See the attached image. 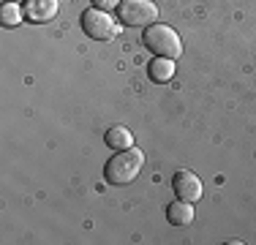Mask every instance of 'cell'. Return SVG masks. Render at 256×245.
I'll use <instances>...</instances> for the list:
<instances>
[{
  "instance_id": "11",
  "label": "cell",
  "mask_w": 256,
  "mask_h": 245,
  "mask_svg": "<svg viewBox=\"0 0 256 245\" xmlns=\"http://www.w3.org/2000/svg\"><path fill=\"white\" fill-rule=\"evenodd\" d=\"M123 0H93V8H101V11H112V8H120Z\"/></svg>"
},
{
  "instance_id": "9",
  "label": "cell",
  "mask_w": 256,
  "mask_h": 245,
  "mask_svg": "<svg viewBox=\"0 0 256 245\" xmlns=\"http://www.w3.org/2000/svg\"><path fill=\"white\" fill-rule=\"evenodd\" d=\"M166 216H169V224H174V226H188L194 220V207H191V202H172V204L166 207Z\"/></svg>"
},
{
  "instance_id": "1",
  "label": "cell",
  "mask_w": 256,
  "mask_h": 245,
  "mask_svg": "<svg viewBox=\"0 0 256 245\" xmlns=\"http://www.w3.org/2000/svg\"><path fill=\"white\" fill-rule=\"evenodd\" d=\"M142 166H144V152L136 150V147H128V150L114 152L106 161L104 177H106V182H112V186H128V182L136 180V174L142 172Z\"/></svg>"
},
{
  "instance_id": "5",
  "label": "cell",
  "mask_w": 256,
  "mask_h": 245,
  "mask_svg": "<svg viewBox=\"0 0 256 245\" xmlns=\"http://www.w3.org/2000/svg\"><path fill=\"white\" fill-rule=\"evenodd\" d=\"M172 191L178 199L182 202H199L202 199V180H199L194 172H188V169H180V172H174V177H172Z\"/></svg>"
},
{
  "instance_id": "10",
  "label": "cell",
  "mask_w": 256,
  "mask_h": 245,
  "mask_svg": "<svg viewBox=\"0 0 256 245\" xmlns=\"http://www.w3.org/2000/svg\"><path fill=\"white\" fill-rule=\"evenodd\" d=\"M25 16V8H20L16 3H3L0 6V24L3 28H16Z\"/></svg>"
},
{
  "instance_id": "7",
  "label": "cell",
  "mask_w": 256,
  "mask_h": 245,
  "mask_svg": "<svg viewBox=\"0 0 256 245\" xmlns=\"http://www.w3.org/2000/svg\"><path fill=\"white\" fill-rule=\"evenodd\" d=\"M104 142H106L109 150L120 152V150H128V147H134V134L128 131L126 126H114V128H109V131H106Z\"/></svg>"
},
{
  "instance_id": "6",
  "label": "cell",
  "mask_w": 256,
  "mask_h": 245,
  "mask_svg": "<svg viewBox=\"0 0 256 245\" xmlns=\"http://www.w3.org/2000/svg\"><path fill=\"white\" fill-rule=\"evenodd\" d=\"M58 8H60V0H28L25 16L36 24H44V22H52L58 16Z\"/></svg>"
},
{
  "instance_id": "3",
  "label": "cell",
  "mask_w": 256,
  "mask_h": 245,
  "mask_svg": "<svg viewBox=\"0 0 256 245\" xmlns=\"http://www.w3.org/2000/svg\"><path fill=\"white\" fill-rule=\"evenodd\" d=\"M118 14L120 22L131 24V28H150L158 20V6L153 0H123Z\"/></svg>"
},
{
  "instance_id": "4",
  "label": "cell",
  "mask_w": 256,
  "mask_h": 245,
  "mask_svg": "<svg viewBox=\"0 0 256 245\" xmlns=\"http://www.w3.org/2000/svg\"><path fill=\"white\" fill-rule=\"evenodd\" d=\"M82 30L96 41H112L120 33V24L109 16V11L101 8H88L82 14Z\"/></svg>"
},
{
  "instance_id": "2",
  "label": "cell",
  "mask_w": 256,
  "mask_h": 245,
  "mask_svg": "<svg viewBox=\"0 0 256 245\" xmlns=\"http://www.w3.org/2000/svg\"><path fill=\"white\" fill-rule=\"evenodd\" d=\"M142 41H144V46L150 49L153 54H158V58H169V60H174V58H180L182 54V44H180V36L174 33L172 28H166V24H150L148 30H144V36H142Z\"/></svg>"
},
{
  "instance_id": "8",
  "label": "cell",
  "mask_w": 256,
  "mask_h": 245,
  "mask_svg": "<svg viewBox=\"0 0 256 245\" xmlns=\"http://www.w3.org/2000/svg\"><path fill=\"white\" fill-rule=\"evenodd\" d=\"M148 76L153 79V82H158V84L169 82V79L174 76V60H169V58L150 60V63H148Z\"/></svg>"
}]
</instances>
